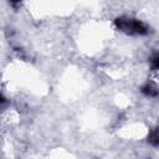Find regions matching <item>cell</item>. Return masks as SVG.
<instances>
[{"mask_svg": "<svg viewBox=\"0 0 159 159\" xmlns=\"http://www.w3.org/2000/svg\"><path fill=\"white\" fill-rule=\"evenodd\" d=\"M116 26L125 32H130V34H138V35H145L148 32L145 25L139 21V20H134V19H127V17H118L116 19Z\"/></svg>", "mask_w": 159, "mask_h": 159, "instance_id": "obj_1", "label": "cell"}, {"mask_svg": "<svg viewBox=\"0 0 159 159\" xmlns=\"http://www.w3.org/2000/svg\"><path fill=\"white\" fill-rule=\"evenodd\" d=\"M142 92L145 93V94H148V96H153V97H155V96L158 94V89H157L155 87H153L152 84L144 86V87L142 88Z\"/></svg>", "mask_w": 159, "mask_h": 159, "instance_id": "obj_2", "label": "cell"}, {"mask_svg": "<svg viewBox=\"0 0 159 159\" xmlns=\"http://www.w3.org/2000/svg\"><path fill=\"white\" fill-rule=\"evenodd\" d=\"M148 140H149V143H152L153 145H158V143H159V140H158V130L157 129H154L150 134H149V138H148Z\"/></svg>", "mask_w": 159, "mask_h": 159, "instance_id": "obj_3", "label": "cell"}, {"mask_svg": "<svg viewBox=\"0 0 159 159\" xmlns=\"http://www.w3.org/2000/svg\"><path fill=\"white\" fill-rule=\"evenodd\" d=\"M150 62H152V67H153V70L155 71V70L158 68V66H159V57H158V53H154V56L152 57Z\"/></svg>", "mask_w": 159, "mask_h": 159, "instance_id": "obj_4", "label": "cell"}, {"mask_svg": "<svg viewBox=\"0 0 159 159\" xmlns=\"http://www.w3.org/2000/svg\"><path fill=\"white\" fill-rule=\"evenodd\" d=\"M4 101H5V99H4V97H2V96H1V94H0V103H2V102H4Z\"/></svg>", "mask_w": 159, "mask_h": 159, "instance_id": "obj_5", "label": "cell"}]
</instances>
